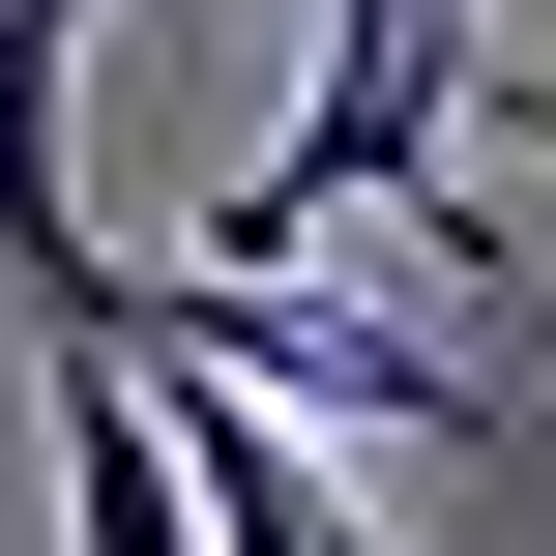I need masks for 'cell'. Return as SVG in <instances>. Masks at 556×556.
I'll list each match as a JSON object with an SVG mask.
<instances>
[{"label":"cell","mask_w":556,"mask_h":556,"mask_svg":"<svg viewBox=\"0 0 556 556\" xmlns=\"http://www.w3.org/2000/svg\"><path fill=\"white\" fill-rule=\"evenodd\" d=\"M147 440H176V528H205V556H381V528H352V469H293L264 381H147Z\"/></svg>","instance_id":"cell-2"},{"label":"cell","mask_w":556,"mask_h":556,"mask_svg":"<svg viewBox=\"0 0 556 556\" xmlns=\"http://www.w3.org/2000/svg\"><path fill=\"white\" fill-rule=\"evenodd\" d=\"M469 176H556V88H469Z\"/></svg>","instance_id":"cell-4"},{"label":"cell","mask_w":556,"mask_h":556,"mask_svg":"<svg viewBox=\"0 0 556 556\" xmlns=\"http://www.w3.org/2000/svg\"><path fill=\"white\" fill-rule=\"evenodd\" d=\"M29 352H59V556H205L176 440H147V352H88V323H29Z\"/></svg>","instance_id":"cell-3"},{"label":"cell","mask_w":556,"mask_h":556,"mask_svg":"<svg viewBox=\"0 0 556 556\" xmlns=\"http://www.w3.org/2000/svg\"><path fill=\"white\" fill-rule=\"evenodd\" d=\"M59 88H88V29H59V0H0V293H29V323H88V293H117V235H88V147H59Z\"/></svg>","instance_id":"cell-1"}]
</instances>
